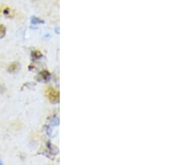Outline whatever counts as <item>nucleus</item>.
Masks as SVG:
<instances>
[{"instance_id":"f257e3e1","label":"nucleus","mask_w":187,"mask_h":165,"mask_svg":"<svg viewBox=\"0 0 187 165\" xmlns=\"http://www.w3.org/2000/svg\"><path fill=\"white\" fill-rule=\"evenodd\" d=\"M45 94L49 99L50 102L52 103H57L59 101V92L55 89L53 87H48L46 91H45Z\"/></svg>"},{"instance_id":"f03ea898","label":"nucleus","mask_w":187,"mask_h":165,"mask_svg":"<svg viewBox=\"0 0 187 165\" xmlns=\"http://www.w3.org/2000/svg\"><path fill=\"white\" fill-rule=\"evenodd\" d=\"M6 34V28L3 24H0V39L4 37Z\"/></svg>"},{"instance_id":"7ed1b4c3","label":"nucleus","mask_w":187,"mask_h":165,"mask_svg":"<svg viewBox=\"0 0 187 165\" xmlns=\"http://www.w3.org/2000/svg\"><path fill=\"white\" fill-rule=\"evenodd\" d=\"M16 68H17V64L16 63H14V64H12L11 66L9 67V71H14L15 69H16Z\"/></svg>"}]
</instances>
